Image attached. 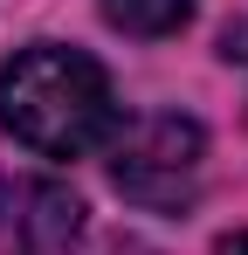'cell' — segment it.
Wrapping results in <instances>:
<instances>
[{
    "label": "cell",
    "mask_w": 248,
    "mask_h": 255,
    "mask_svg": "<svg viewBox=\"0 0 248 255\" xmlns=\"http://www.w3.org/2000/svg\"><path fill=\"white\" fill-rule=\"evenodd\" d=\"M0 125L28 152L83 159L118 131V97H111V76L83 48L35 42L0 69Z\"/></svg>",
    "instance_id": "6da1fadb"
},
{
    "label": "cell",
    "mask_w": 248,
    "mask_h": 255,
    "mask_svg": "<svg viewBox=\"0 0 248 255\" xmlns=\"http://www.w3.org/2000/svg\"><path fill=\"white\" fill-rule=\"evenodd\" d=\"M200 172H207V138H200V125L179 118V111L138 118V125L111 145V179H118V193L138 200V207H152V214L193 207Z\"/></svg>",
    "instance_id": "7a4b0ae2"
},
{
    "label": "cell",
    "mask_w": 248,
    "mask_h": 255,
    "mask_svg": "<svg viewBox=\"0 0 248 255\" xmlns=\"http://www.w3.org/2000/svg\"><path fill=\"white\" fill-rule=\"evenodd\" d=\"M0 207H7L0 221L35 255H62L83 235V200L69 186H55V179H14V186H0Z\"/></svg>",
    "instance_id": "3957f363"
},
{
    "label": "cell",
    "mask_w": 248,
    "mask_h": 255,
    "mask_svg": "<svg viewBox=\"0 0 248 255\" xmlns=\"http://www.w3.org/2000/svg\"><path fill=\"white\" fill-rule=\"evenodd\" d=\"M104 7V21L124 28V35H172V28H186V14H193V0H97Z\"/></svg>",
    "instance_id": "277c9868"
},
{
    "label": "cell",
    "mask_w": 248,
    "mask_h": 255,
    "mask_svg": "<svg viewBox=\"0 0 248 255\" xmlns=\"http://www.w3.org/2000/svg\"><path fill=\"white\" fill-rule=\"evenodd\" d=\"M214 255H248V235H228V242H221Z\"/></svg>",
    "instance_id": "5b68a950"
}]
</instances>
